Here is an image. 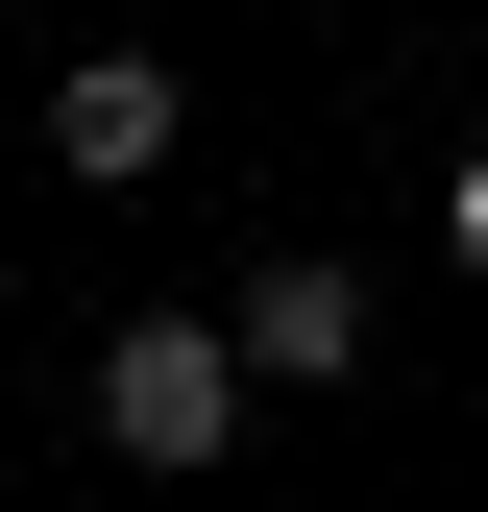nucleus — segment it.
Returning a JSON list of instances; mask_svg holds the SVG:
<instances>
[{
    "label": "nucleus",
    "mask_w": 488,
    "mask_h": 512,
    "mask_svg": "<svg viewBox=\"0 0 488 512\" xmlns=\"http://www.w3.org/2000/svg\"><path fill=\"white\" fill-rule=\"evenodd\" d=\"M98 439H122L147 488H196V464H244V342H220V293H147V317L98 342Z\"/></svg>",
    "instance_id": "1"
},
{
    "label": "nucleus",
    "mask_w": 488,
    "mask_h": 512,
    "mask_svg": "<svg viewBox=\"0 0 488 512\" xmlns=\"http://www.w3.org/2000/svg\"><path fill=\"white\" fill-rule=\"evenodd\" d=\"M196 147V74H171V49H74V74H49V171H74V196H147V171Z\"/></svg>",
    "instance_id": "2"
},
{
    "label": "nucleus",
    "mask_w": 488,
    "mask_h": 512,
    "mask_svg": "<svg viewBox=\"0 0 488 512\" xmlns=\"http://www.w3.org/2000/svg\"><path fill=\"white\" fill-rule=\"evenodd\" d=\"M220 342H244V391H342L366 366V269L342 244H269V269L220 293Z\"/></svg>",
    "instance_id": "3"
},
{
    "label": "nucleus",
    "mask_w": 488,
    "mask_h": 512,
    "mask_svg": "<svg viewBox=\"0 0 488 512\" xmlns=\"http://www.w3.org/2000/svg\"><path fill=\"white\" fill-rule=\"evenodd\" d=\"M440 269H464V293H488V147H464V171H440Z\"/></svg>",
    "instance_id": "4"
},
{
    "label": "nucleus",
    "mask_w": 488,
    "mask_h": 512,
    "mask_svg": "<svg viewBox=\"0 0 488 512\" xmlns=\"http://www.w3.org/2000/svg\"><path fill=\"white\" fill-rule=\"evenodd\" d=\"M98 25H122V49H147V0H98Z\"/></svg>",
    "instance_id": "5"
},
{
    "label": "nucleus",
    "mask_w": 488,
    "mask_h": 512,
    "mask_svg": "<svg viewBox=\"0 0 488 512\" xmlns=\"http://www.w3.org/2000/svg\"><path fill=\"white\" fill-rule=\"evenodd\" d=\"M464 512H488V488H464Z\"/></svg>",
    "instance_id": "6"
}]
</instances>
